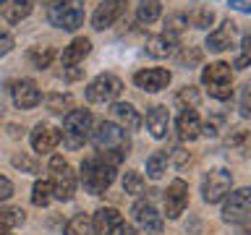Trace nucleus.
Masks as SVG:
<instances>
[{
  "label": "nucleus",
  "instance_id": "nucleus-1",
  "mask_svg": "<svg viewBox=\"0 0 251 235\" xmlns=\"http://www.w3.org/2000/svg\"><path fill=\"white\" fill-rule=\"evenodd\" d=\"M89 141H92V146L97 149V157L113 162L115 167H118V162L128 154V144H131L128 131H123L121 125L113 123V120H102L97 128L89 133Z\"/></svg>",
  "mask_w": 251,
  "mask_h": 235
},
{
  "label": "nucleus",
  "instance_id": "nucleus-2",
  "mask_svg": "<svg viewBox=\"0 0 251 235\" xmlns=\"http://www.w3.org/2000/svg\"><path fill=\"white\" fill-rule=\"evenodd\" d=\"M115 180V164L102 160V157H89L84 160L81 164V183H84V191L92 193V196H100L105 193Z\"/></svg>",
  "mask_w": 251,
  "mask_h": 235
},
{
  "label": "nucleus",
  "instance_id": "nucleus-3",
  "mask_svg": "<svg viewBox=\"0 0 251 235\" xmlns=\"http://www.w3.org/2000/svg\"><path fill=\"white\" fill-rule=\"evenodd\" d=\"M89 133H92V113L89 110H71V113H66L60 141L68 149L84 146L86 141H89Z\"/></svg>",
  "mask_w": 251,
  "mask_h": 235
},
{
  "label": "nucleus",
  "instance_id": "nucleus-4",
  "mask_svg": "<svg viewBox=\"0 0 251 235\" xmlns=\"http://www.w3.org/2000/svg\"><path fill=\"white\" fill-rule=\"evenodd\" d=\"M47 21L66 31L78 29L84 24V0H52L47 5Z\"/></svg>",
  "mask_w": 251,
  "mask_h": 235
},
{
  "label": "nucleus",
  "instance_id": "nucleus-5",
  "mask_svg": "<svg viewBox=\"0 0 251 235\" xmlns=\"http://www.w3.org/2000/svg\"><path fill=\"white\" fill-rule=\"evenodd\" d=\"M201 81L207 86L209 97L215 99H230L233 97V70L227 63H209L201 70Z\"/></svg>",
  "mask_w": 251,
  "mask_h": 235
},
{
  "label": "nucleus",
  "instance_id": "nucleus-6",
  "mask_svg": "<svg viewBox=\"0 0 251 235\" xmlns=\"http://www.w3.org/2000/svg\"><path fill=\"white\" fill-rule=\"evenodd\" d=\"M50 183H52V199H60V201H68L74 199L76 193V172L71 170V164L63 160L60 154H55L50 160Z\"/></svg>",
  "mask_w": 251,
  "mask_h": 235
},
{
  "label": "nucleus",
  "instance_id": "nucleus-7",
  "mask_svg": "<svg viewBox=\"0 0 251 235\" xmlns=\"http://www.w3.org/2000/svg\"><path fill=\"white\" fill-rule=\"evenodd\" d=\"M233 191V175L223 167L217 170H209L201 180V193H204V201L207 204H217L223 201L227 193Z\"/></svg>",
  "mask_w": 251,
  "mask_h": 235
},
{
  "label": "nucleus",
  "instance_id": "nucleus-8",
  "mask_svg": "<svg viewBox=\"0 0 251 235\" xmlns=\"http://www.w3.org/2000/svg\"><path fill=\"white\" fill-rule=\"evenodd\" d=\"M123 89V81L113 73H100L94 81L86 86V99L92 105H105V102H113Z\"/></svg>",
  "mask_w": 251,
  "mask_h": 235
},
{
  "label": "nucleus",
  "instance_id": "nucleus-9",
  "mask_svg": "<svg viewBox=\"0 0 251 235\" xmlns=\"http://www.w3.org/2000/svg\"><path fill=\"white\" fill-rule=\"evenodd\" d=\"M251 214V191L249 188H238L225 196V207H223V219L233 225L246 222Z\"/></svg>",
  "mask_w": 251,
  "mask_h": 235
},
{
  "label": "nucleus",
  "instance_id": "nucleus-10",
  "mask_svg": "<svg viewBox=\"0 0 251 235\" xmlns=\"http://www.w3.org/2000/svg\"><path fill=\"white\" fill-rule=\"evenodd\" d=\"M186 207H188V186L186 180L176 178L165 191V214H168V219H178Z\"/></svg>",
  "mask_w": 251,
  "mask_h": 235
},
{
  "label": "nucleus",
  "instance_id": "nucleus-11",
  "mask_svg": "<svg viewBox=\"0 0 251 235\" xmlns=\"http://www.w3.org/2000/svg\"><path fill=\"white\" fill-rule=\"evenodd\" d=\"M126 5H128V0H102L97 5V11H94V16H92V26L100 29V31L110 29L123 16Z\"/></svg>",
  "mask_w": 251,
  "mask_h": 235
},
{
  "label": "nucleus",
  "instance_id": "nucleus-12",
  "mask_svg": "<svg viewBox=\"0 0 251 235\" xmlns=\"http://www.w3.org/2000/svg\"><path fill=\"white\" fill-rule=\"evenodd\" d=\"M170 78H173V73L168 68H144V70H139V73H133V84H136L139 89L154 94V92L168 89Z\"/></svg>",
  "mask_w": 251,
  "mask_h": 235
},
{
  "label": "nucleus",
  "instance_id": "nucleus-13",
  "mask_svg": "<svg viewBox=\"0 0 251 235\" xmlns=\"http://www.w3.org/2000/svg\"><path fill=\"white\" fill-rule=\"evenodd\" d=\"M131 214H133V222H136L147 235L149 233L157 235L162 230V217L157 214V209H154L152 201H136V204H133V209H131Z\"/></svg>",
  "mask_w": 251,
  "mask_h": 235
},
{
  "label": "nucleus",
  "instance_id": "nucleus-14",
  "mask_svg": "<svg viewBox=\"0 0 251 235\" xmlns=\"http://www.w3.org/2000/svg\"><path fill=\"white\" fill-rule=\"evenodd\" d=\"M11 97H13V105L19 110H31V107H37L39 102H42V94H39L37 84L29 81V78H21V81L13 84Z\"/></svg>",
  "mask_w": 251,
  "mask_h": 235
},
{
  "label": "nucleus",
  "instance_id": "nucleus-15",
  "mask_svg": "<svg viewBox=\"0 0 251 235\" xmlns=\"http://www.w3.org/2000/svg\"><path fill=\"white\" fill-rule=\"evenodd\" d=\"M58 144H60V131L58 128L45 125V123L34 125V131H31V146H34V152L50 154L52 149H58Z\"/></svg>",
  "mask_w": 251,
  "mask_h": 235
},
{
  "label": "nucleus",
  "instance_id": "nucleus-16",
  "mask_svg": "<svg viewBox=\"0 0 251 235\" xmlns=\"http://www.w3.org/2000/svg\"><path fill=\"white\" fill-rule=\"evenodd\" d=\"M110 113H113L115 123L121 125L123 131H136L141 125V115L136 113V107H133V105H128V102H113Z\"/></svg>",
  "mask_w": 251,
  "mask_h": 235
},
{
  "label": "nucleus",
  "instance_id": "nucleus-17",
  "mask_svg": "<svg viewBox=\"0 0 251 235\" xmlns=\"http://www.w3.org/2000/svg\"><path fill=\"white\" fill-rule=\"evenodd\" d=\"M176 47H178V34L162 31V34L149 37V42H147V52L152 55V58H168V55L176 52Z\"/></svg>",
  "mask_w": 251,
  "mask_h": 235
},
{
  "label": "nucleus",
  "instance_id": "nucleus-18",
  "mask_svg": "<svg viewBox=\"0 0 251 235\" xmlns=\"http://www.w3.org/2000/svg\"><path fill=\"white\" fill-rule=\"evenodd\" d=\"M178 136L180 141H194L201 136V120H199V113L196 110H183L178 115Z\"/></svg>",
  "mask_w": 251,
  "mask_h": 235
},
{
  "label": "nucleus",
  "instance_id": "nucleus-19",
  "mask_svg": "<svg viewBox=\"0 0 251 235\" xmlns=\"http://www.w3.org/2000/svg\"><path fill=\"white\" fill-rule=\"evenodd\" d=\"M233 39H235V24L225 21L223 26H217L215 31H209L207 47L212 52H223V50H230V47H233Z\"/></svg>",
  "mask_w": 251,
  "mask_h": 235
},
{
  "label": "nucleus",
  "instance_id": "nucleus-20",
  "mask_svg": "<svg viewBox=\"0 0 251 235\" xmlns=\"http://www.w3.org/2000/svg\"><path fill=\"white\" fill-rule=\"evenodd\" d=\"M92 52V42L86 37H78V39H74L68 47H63V52H60V63L63 66H68V68H74V66H78L86 55Z\"/></svg>",
  "mask_w": 251,
  "mask_h": 235
},
{
  "label": "nucleus",
  "instance_id": "nucleus-21",
  "mask_svg": "<svg viewBox=\"0 0 251 235\" xmlns=\"http://www.w3.org/2000/svg\"><path fill=\"white\" fill-rule=\"evenodd\" d=\"M147 128L149 133H152L154 139H165L168 136V128H170V113H168V107H152L147 113Z\"/></svg>",
  "mask_w": 251,
  "mask_h": 235
},
{
  "label": "nucleus",
  "instance_id": "nucleus-22",
  "mask_svg": "<svg viewBox=\"0 0 251 235\" xmlns=\"http://www.w3.org/2000/svg\"><path fill=\"white\" fill-rule=\"evenodd\" d=\"M118 222H123L121 214H118V209L113 207H100L97 212H94V217H92V230L97 233V235H105L110 233Z\"/></svg>",
  "mask_w": 251,
  "mask_h": 235
},
{
  "label": "nucleus",
  "instance_id": "nucleus-23",
  "mask_svg": "<svg viewBox=\"0 0 251 235\" xmlns=\"http://www.w3.org/2000/svg\"><path fill=\"white\" fill-rule=\"evenodd\" d=\"M0 13H3V19L8 24H19L31 13V0H5L0 5Z\"/></svg>",
  "mask_w": 251,
  "mask_h": 235
},
{
  "label": "nucleus",
  "instance_id": "nucleus-24",
  "mask_svg": "<svg viewBox=\"0 0 251 235\" xmlns=\"http://www.w3.org/2000/svg\"><path fill=\"white\" fill-rule=\"evenodd\" d=\"M24 219H26V214L21 207H3L0 209V233L16 230L19 225H24Z\"/></svg>",
  "mask_w": 251,
  "mask_h": 235
},
{
  "label": "nucleus",
  "instance_id": "nucleus-25",
  "mask_svg": "<svg viewBox=\"0 0 251 235\" xmlns=\"http://www.w3.org/2000/svg\"><path fill=\"white\" fill-rule=\"evenodd\" d=\"M160 13H162L160 0H141L139 8H136V19H139V24H154L157 19H160Z\"/></svg>",
  "mask_w": 251,
  "mask_h": 235
},
{
  "label": "nucleus",
  "instance_id": "nucleus-26",
  "mask_svg": "<svg viewBox=\"0 0 251 235\" xmlns=\"http://www.w3.org/2000/svg\"><path fill=\"white\" fill-rule=\"evenodd\" d=\"M92 217L89 214H74L66 222V235H92Z\"/></svg>",
  "mask_w": 251,
  "mask_h": 235
},
{
  "label": "nucleus",
  "instance_id": "nucleus-27",
  "mask_svg": "<svg viewBox=\"0 0 251 235\" xmlns=\"http://www.w3.org/2000/svg\"><path fill=\"white\" fill-rule=\"evenodd\" d=\"M165 172H168V154H165V152H154L147 160V175L152 180H160Z\"/></svg>",
  "mask_w": 251,
  "mask_h": 235
},
{
  "label": "nucleus",
  "instance_id": "nucleus-28",
  "mask_svg": "<svg viewBox=\"0 0 251 235\" xmlns=\"http://www.w3.org/2000/svg\"><path fill=\"white\" fill-rule=\"evenodd\" d=\"M52 201V183L50 180H37L31 188V204L34 207H47Z\"/></svg>",
  "mask_w": 251,
  "mask_h": 235
},
{
  "label": "nucleus",
  "instance_id": "nucleus-29",
  "mask_svg": "<svg viewBox=\"0 0 251 235\" xmlns=\"http://www.w3.org/2000/svg\"><path fill=\"white\" fill-rule=\"evenodd\" d=\"M144 188H147V183H144V175H141V172L128 170V172L123 175V191H126V193L141 196V193H144Z\"/></svg>",
  "mask_w": 251,
  "mask_h": 235
},
{
  "label": "nucleus",
  "instance_id": "nucleus-30",
  "mask_svg": "<svg viewBox=\"0 0 251 235\" xmlns=\"http://www.w3.org/2000/svg\"><path fill=\"white\" fill-rule=\"evenodd\" d=\"M29 60L34 68H47L55 60V50L52 47H31L29 50Z\"/></svg>",
  "mask_w": 251,
  "mask_h": 235
},
{
  "label": "nucleus",
  "instance_id": "nucleus-31",
  "mask_svg": "<svg viewBox=\"0 0 251 235\" xmlns=\"http://www.w3.org/2000/svg\"><path fill=\"white\" fill-rule=\"evenodd\" d=\"M47 110H52V113H71V94H50L47 97Z\"/></svg>",
  "mask_w": 251,
  "mask_h": 235
},
{
  "label": "nucleus",
  "instance_id": "nucleus-32",
  "mask_svg": "<svg viewBox=\"0 0 251 235\" xmlns=\"http://www.w3.org/2000/svg\"><path fill=\"white\" fill-rule=\"evenodd\" d=\"M186 26H188L186 13H173V16H168V21H165V31H170V34H180Z\"/></svg>",
  "mask_w": 251,
  "mask_h": 235
},
{
  "label": "nucleus",
  "instance_id": "nucleus-33",
  "mask_svg": "<svg viewBox=\"0 0 251 235\" xmlns=\"http://www.w3.org/2000/svg\"><path fill=\"white\" fill-rule=\"evenodd\" d=\"M212 19H215V13H212L209 8H199V11L194 13V19H188V21H191L194 26H199V29H207L212 24Z\"/></svg>",
  "mask_w": 251,
  "mask_h": 235
},
{
  "label": "nucleus",
  "instance_id": "nucleus-34",
  "mask_svg": "<svg viewBox=\"0 0 251 235\" xmlns=\"http://www.w3.org/2000/svg\"><path fill=\"white\" fill-rule=\"evenodd\" d=\"M176 99H178V105H186L188 102V110H194V105L199 102V94H196L194 86H183V92H180Z\"/></svg>",
  "mask_w": 251,
  "mask_h": 235
},
{
  "label": "nucleus",
  "instance_id": "nucleus-35",
  "mask_svg": "<svg viewBox=\"0 0 251 235\" xmlns=\"http://www.w3.org/2000/svg\"><path fill=\"white\" fill-rule=\"evenodd\" d=\"M11 193H13V183L5 175H0V201L11 199Z\"/></svg>",
  "mask_w": 251,
  "mask_h": 235
},
{
  "label": "nucleus",
  "instance_id": "nucleus-36",
  "mask_svg": "<svg viewBox=\"0 0 251 235\" xmlns=\"http://www.w3.org/2000/svg\"><path fill=\"white\" fill-rule=\"evenodd\" d=\"M11 50H13V37L11 34H0V58L8 55Z\"/></svg>",
  "mask_w": 251,
  "mask_h": 235
},
{
  "label": "nucleus",
  "instance_id": "nucleus-37",
  "mask_svg": "<svg viewBox=\"0 0 251 235\" xmlns=\"http://www.w3.org/2000/svg\"><path fill=\"white\" fill-rule=\"evenodd\" d=\"M105 235H133V225H126V222H118L110 233H105Z\"/></svg>",
  "mask_w": 251,
  "mask_h": 235
},
{
  "label": "nucleus",
  "instance_id": "nucleus-38",
  "mask_svg": "<svg viewBox=\"0 0 251 235\" xmlns=\"http://www.w3.org/2000/svg\"><path fill=\"white\" fill-rule=\"evenodd\" d=\"M230 8H235V11H241V13H251V5L246 0H230Z\"/></svg>",
  "mask_w": 251,
  "mask_h": 235
},
{
  "label": "nucleus",
  "instance_id": "nucleus-39",
  "mask_svg": "<svg viewBox=\"0 0 251 235\" xmlns=\"http://www.w3.org/2000/svg\"><path fill=\"white\" fill-rule=\"evenodd\" d=\"M199 58H201V52H199V50H194L191 55H188V52H183L178 60H180V63H199Z\"/></svg>",
  "mask_w": 251,
  "mask_h": 235
},
{
  "label": "nucleus",
  "instance_id": "nucleus-40",
  "mask_svg": "<svg viewBox=\"0 0 251 235\" xmlns=\"http://www.w3.org/2000/svg\"><path fill=\"white\" fill-rule=\"evenodd\" d=\"M13 164L16 167H26V170H34V162L26 160V157H13Z\"/></svg>",
  "mask_w": 251,
  "mask_h": 235
},
{
  "label": "nucleus",
  "instance_id": "nucleus-41",
  "mask_svg": "<svg viewBox=\"0 0 251 235\" xmlns=\"http://www.w3.org/2000/svg\"><path fill=\"white\" fill-rule=\"evenodd\" d=\"M0 235H11V233H0Z\"/></svg>",
  "mask_w": 251,
  "mask_h": 235
},
{
  "label": "nucleus",
  "instance_id": "nucleus-42",
  "mask_svg": "<svg viewBox=\"0 0 251 235\" xmlns=\"http://www.w3.org/2000/svg\"><path fill=\"white\" fill-rule=\"evenodd\" d=\"M3 3H5V0H0V5H3Z\"/></svg>",
  "mask_w": 251,
  "mask_h": 235
}]
</instances>
